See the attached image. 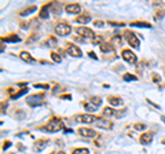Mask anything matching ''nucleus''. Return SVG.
I'll return each instance as SVG.
<instances>
[{
	"instance_id": "nucleus-1",
	"label": "nucleus",
	"mask_w": 165,
	"mask_h": 154,
	"mask_svg": "<svg viewBox=\"0 0 165 154\" xmlns=\"http://www.w3.org/2000/svg\"><path fill=\"white\" fill-rule=\"evenodd\" d=\"M63 128V123L61 120H58V118H54L51 120L47 125H44L43 128H41V131H47V132H58V131H61Z\"/></svg>"
},
{
	"instance_id": "nucleus-2",
	"label": "nucleus",
	"mask_w": 165,
	"mask_h": 154,
	"mask_svg": "<svg viewBox=\"0 0 165 154\" xmlns=\"http://www.w3.org/2000/svg\"><path fill=\"white\" fill-rule=\"evenodd\" d=\"M124 36H125V38H127V41H128L129 46H132L134 48H139V46H140V41H139V38L136 37L132 32L127 30L125 33H124Z\"/></svg>"
},
{
	"instance_id": "nucleus-3",
	"label": "nucleus",
	"mask_w": 165,
	"mask_h": 154,
	"mask_svg": "<svg viewBox=\"0 0 165 154\" xmlns=\"http://www.w3.org/2000/svg\"><path fill=\"white\" fill-rule=\"evenodd\" d=\"M70 32H72V28L68 24H58L55 26V33L59 34V36H68Z\"/></svg>"
},
{
	"instance_id": "nucleus-4",
	"label": "nucleus",
	"mask_w": 165,
	"mask_h": 154,
	"mask_svg": "<svg viewBox=\"0 0 165 154\" xmlns=\"http://www.w3.org/2000/svg\"><path fill=\"white\" fill-rule=\"evenodd\" d=\"M98 117H95L92 114H81V116H76V121L77 123H87V124H94L96 121Z\"/></svg>"
},
{
	"instance_id": "nucleus-5",
	"label": "nucleus",
	"mask_w": 165,
	"mask_h": 154,
	"mask_svg": "<svg viewBox=\"0 0 165 154\" xmlns=\"http://www.w3.org/2000/svg\"><path fill=\"white\" fill-rule=\"evenodd\" d=\"M96 127L102 128V129H112L113 123H110L109 120H105V118H96V121L94 123Z\"/></svg>"
},
{
	"instance_id": "nucleus-6",
	"label": "nucleus",
	"mask_w": 165,
	"mask_h": 154,
	"mask_svg": "<svg viewBox=\"0 0 165 154\" xmlns=\"http://www.w3.org/2000/svg\"><path fill=\"white\" fill-rule=\"evenodd\" d=\"M26 103L29 105V106H39V105H41L43 103V96H39V95H32V96H29V98L26 99Z\"/></svg>"
},
{
	"instance_id": "nucleus-7",
	"label": "nucleus",
	"mask_w": 165,
	"mask_h": 154,
	"mask_svg": "<svg viewBox=\"0 0 165 154\" xmlns=\"http://www.w3.org/2000/svg\"><path fill=\"white\" fill-rule=\"evenodd\" d=\"M123 58H124V61H127L128 63H136V55L132 51H129V50H124L123 51Z\"/></svg>"
},
{
	"instance_id": "nucleus-8",
	"label": "nucleus",
	"mask_w": 165,
	"mask_h": 154,
	"mask_svg": "<svg viewBox=\"0 0 165 154\" xmlns=\"http://www.w3.org/2000/svg\"><path fill=\"white\" fill-rule=\"evenodd\" d=\"M68 52H69V55H72V57H74V58H80V57L82 55L81 50H80V48H78L77 46H74V44H69Z\"/></svg>"
},
{
	"instance_id": "nucleus-9",
	"label": "nucleus",
	"mask_w": 165,
	"mask_h": 154,
	"mask_svg": "<svg viewBox=\"0 0 165 154\" xmlns=\"http://www.w3.org/2000/svg\"><path fill=\"white\" fill-rule=\"evenodd\" d=\"M77 33L80 34L81 37H92L94 38V32L91 30L90 28H85V26H80V28H77Z\"/></svg>"
},
{
	"instance_id": "nucleus-10",
	"label": "nucleus",
	"mask_w": 165,
	"mask_h": 154,
	"mask_svg": "<svg viewBox=\"0 0 165 154\" xmlns=\"http://www.w3.org/2000/svg\"><path fill=\"white\" fill-rule=\"evenodd\" d=\"M78 134H80L81 136H85V138H95L96 136V132H95L94 129H91V128H84V127H81L80 129H78Z\"/></svg>"
},
{
	"instance_id": "nucleus-11",
	"label": "nucleus",
	"mask_w": 165,
	"mask_h": 154,
	"mask_svg": "<svg viewBox=\"0 0 165 154\" xmlns=\"http://www.w3.org/2000/svg\"><path fill=\"white\" fill-rule=\"evenodd\" d=\"M66 12H69V14H78V12L81 11V7L80 4H77V3H73V4H68L65 7Z\"/></svg>"
},
{
	"instance_id": "nucleus-12",
	"label": "nucleus",
	"mask_w": 165,
	"mask_h": 154,
	"mask_svg": "<svg viewBox=\"0 0 165 154\" xmlns=\"http://www.w3.org/2000/svg\"><path fill=\"white\" fill-rule=\"evenodd\" d=\"M151 140H153V134H143L140 136V139H139V142L140 144H143V146H149V144L151 143Z\"/></svg>"
},
{
	"instance_id": "nucleus-13",
	"label": "nucleus",
	"mask_w": 165,
	"mask_h": 154,
	"mask_svg": "<svg viewBox=\"0 0 165 154\" xmlns=\"http://www.w3.org/2000/svg\"><path fill=\"white\" fill-rule=\"evenodd\" d=\"M21 59L25 61V62H29V63H33L34 62V58H32V55L29 52H26V51H22V52L20 54Z\"/></svg>"
},
{
	"instance_id": "nucleus-14",
	"label": "nucleus",
	"mask_w": 165,
	"mask_h": 154,
	"mask_svg": "<svg viewBox=\"0 0 165 154\" xmlns=\"http://www.w3.org/2000/svg\"><path fill=\"white\" fill-rule=\"evenodd\" d=\"M47 143H48V140H46V139H44V140H39V142L33 146V150H34V152H41V150L47 146Z\"/></svg>"
},
{
	"instance_id": "nucleus-15",
	"label": "nucleus",
	"mask_w": 165,
	"mask_h": 154,
	"mask_svg": "<svg viewBox=\"0 0 165 154\" xmlns=\"http://www.w3.org/2000/svg\"><path fill=\"white\" fill-rule=\"evenodd\" d=\"M100 51L102 52H112V51H114V47L109 43H102L100 44Z\"/></svg>"
},
{
	"instance_id": "nucleus-16",
	"label": "nucleus",
	"mask_w": 165,
	"mask_h": 154,
	"mask_svg": "<svg viewBox=\"0 0 165 154\" xmlns=\"http://www.w3.org/2000/svg\"><path fill=\"white\" fill-rule=\"evenodd\" d=\"M109 102H110V105H113V106H121L123 105V99L121 98H116V96H110Z\"/></svg>"
},
{
	"instance_id": "nucleus-17",
	"label": "nucleus",
	"mask_w": 165,
	"mask_h": 154,
	"mask_svg": "<svg viewBox=\"0 0 165 154\" xmlns=\"http://www.w3.org/2000/svg\"><path fill=\"white\" fill-rule=\"evenodd\" d=\"M3 41H6V43H18V41H21V38L18 37L17 34H12V36L4 37V38H3Z\"/></svg>"
},
{
	"instance_id": "nucleus-18",
	"label": "nucleus",
	"mask_w": 165,
	"mask_h": 154,
	"mask_svg": "<svg viewBox=\"0 0 165 154\" xmlns=\"http://www.w3.org/2000/svg\"><path fill=\"white\" fill-rule=\"evenodd\" d=\"M90 19H91L90 15H78L76 22H78V24H87V22H90Z\"/></svg>"
},
{
	"instance_id": "nucleus-19",
	"label": "nucleus",
	"mask_w": 165,
	"mask_h": 154,
	"mask_svg": "<svg viewBox=\"0 0 165 154\" xmlns=\"http://www.w3.org/2000/svg\"><path fill=\"white\" fill-rule=\"evenodd\" d=\"M25 94H28V88H24V89H21V91H18L17 94L11 95V99H18V98H21V96L25 95Z\"/></svg>"
},
{
	"instance_id": "nucleus-20",
	"label": "nucleus",
	"mask_w": 165,
	"mask_h": 154,
	"mask_svg": "<svg viewBox=\"0 0 165 154\" xmlns=\"http://www.w3.org/2000/svg\"><path fill=\"white\" fill-rule=\"evenodd\" d=\"M48 6H50V4L44 6V7H43V10H41V11H40V18L47 19V18L50 17V14H48V12H47V8H48Z\"/></svg>"
},
{
	"instance_id": "nucleus-21",
	"label": "nucleus",
	"mask_w": 165,
	"mask_h": 154,
	"mask_svg": "<svg viewBox=\"0 0 165 154\" xmlns=\"http://www.w3.org/2000/svg\"><path fill=\"white\" fill-rule=\"evenodd\" d=\"M131 26H139V28H151L150 24H146V22H132Z\"/></svg>"
},
{
	"instance_id": "nucleus-22",
	"label": "nucleus",
	"mask_w": 165,
	"mask_h": 154,
	"mask_svg": "<svg viewBox=\"0 0 165 154\" xmlns=\"http://www.w3.org/2000/svg\"><path fill=\"white\" fill-rule=\"evenodd\" d=\"M103 116H105V117H110V116H116V113H114V110L112 107H105Z\"/></svg>"
},
{
	"instance_id": "nucleus-23",
	"label": "nucleus",
	"mask_w": 165,
	"mask_h": 154,
	"mask_svg": "<svg viewBox=\"0 0 165 154\" xmlns=\"http://www.w3.org/2000/svg\"><path fill=\"white\" fill-rule=\"evenodd\" d=\"M91 103L95 105L96 107H99L100 103H102V99H100L99 96H94V98H91Z\"/></svg>"
},
{
	"instance_id": "nucleus-24",
	"label": "nucleus",
	"mask_w": 165,
	"mask_h": 154,
	"mask_svg": "<svg viewBox=\"0 0 165 154\" xmlns=\"http://www.w3.org/2000/svg\"><path fill=\"white\" fill-rule=\"evenodd\" d=\"M84 107H85V110H87V111H95V110L98 109L96 106L92 105L91 102H90V103H85V105H84Z\"/></svg>"
},
{
	"instance_id": "nucleus-25",
	"label": "nucleus",
	"mask_w": 165,
	"mask_h": 154,
	"mask_svg": "<svg viewBox=\"0 0 165 154\" xmlns=\"http://www.w3.org/2000/svg\"><path fill=\"white\" fill-rule=\"evenodd\" d=\"M88 153H90V150L84 147V149H76V150H73L72 154H88Z\"/></svg>"
},
{
	"instance_id": "nucleus-26",
	"label": "nucleus",
	"mask_w": 165,
	"mask_h": 154,
	"mask_svg": "<svg viewBox=\"0 0 165 154\" xmlns=\"http://www.w3.org/2000/svg\"><path fill=\"white\" fill-rule=\"evenodd\" d=\"M124 80H125V81H135V80H138V77H135L134 75L127 73V75H124Z\"/></svg>"
},
{
	"instance_id": "nucleus-27",
	"label": "nucleus",
	"mask_w": 165,
	"mask_h": 154,
	"mask_svg": "<svg viewBox=\"0 0 165 154\" xmlns=\"http://www.w3.org/2000/svg\"><path fill=\"white\" fill-rule=\"evenodd\" d=\"M51 58H52L54 62H56V63H61V62H62L61 57H59L58 54H55V52H52V54H51Z\"/></svg>"
},
{
	"instance_id": "nucleus-28",
	"label": "nucleus",
	"mask_w": 165,
	"mask_h": 154,
	"mask_svg": "<svg viewBox=\"0 0 165 154\" xmlns=\"http://www.w3.org/2000/svg\"><path fill=\"white\" fill-rule=\"evenodd\" d=\"M34 10H36V7H34V6H32V7H29L28 10H25V11H22V12H21V15H22V17H25V15L30 14V12H32V11H34Z\"/></svg>"
},
{
	"instance_id": "nucleus-29",
	"label": "nucleus",
	"mask_w": 165,
	"mask_h": 154,
	"mask_svg": "<svg viewBox=\"0 0 165 154\" xmlns=\"http://www.w3.org/2000/svg\"><path fill=\"white\" fill-rule=\"evenodd\" d=\"M56 44V40L54 37H51V38H48V40H47V43H46V46H50V47H54Z\"/></svg>"
},
{
	"instance_id": "nucleus-30",
	"label": "nucleus",
	"mask_w": 165,
	"mask_h": 154,
	"mask_svg": "<svg viewBox=\"0 0 165 154\" xmlns=\"http://www.w3.org/2000/svg\"><path fill=\"white\" fill-rule=\"evenodd\" d=\"M100 41H102V37H100V36H98V34H96V36H94V38H92V44H94V46L99 44Z\"/></svg>"
},
{
	"instance_id": "nucleus-31",
	"label": "nucleus",
	"mask_w": 165,
	"mask_h": 154,
	"mask_svg": "<svg viewBox=\"0 0 165 154\" xmlns=\"http://www.w3.org/2000/svg\"><path fill=\"white\" fill-rule=\"evenodd\" d=\"M34 87H36V88H44V89H48L50 88L48 84H34Z\"/></svg>"
},
{
	"instance_id": "nucleus-32",
	"label": "nucleus",
	"mask_w": 165,
	"mask_h": 154,
	"mask_svg": "<svg viewBox=\"0 0 165 154\" xmlns=\"http://www.w3.org/2000/svg\"><path fill=\"white\" fill-rule=\"evenodd\" d=\"M146 125L145 124H135V129H145Z\"/></svg>"
},
{
	"instance_id": "nucleus-33",
	"label": "nucleus",
	"mask_w": 165,
	"mask_h": 154,
	"mask_svg": "<svg viewBox=\"0 0 165 154\" xmlns=\"http://www.w3.org/2000/svg\"><path fill=\"white\" fill-rule=\"evenodd\" d=\"M94 25H95V26H98V28H102L103 26V22L102 21H95Z\"/></svg>"
},
{
	"instance_id": "nucleus-34",
	"label": "nucleus",
	"mask_w": 165,
	"mask_h": 154,
	"mask_svg": "<svg viewBox=\"0 0 165 154\" xmlns=\"http://www.w3.org/2000/svg\"><path fill=\"white\" fill-rule=\"evenodd\" d=\"M11 146V142H4V144H3V150H6V149H8V147Z\"/></svg>"
},
{
	"instance_id": "nucleus-35",
	"label": "nucleus",
	"mask_w": 165,
	"mask_h": 154,
	"mask_svg": "<svg viewBox=\"0 0 165 154\" xmlns=\"http://www.w3.org/2000/svg\"><path fill=\"white\" fill-rule=\"evenodd\" d=\"M37 37H39V36H37V34H34V36H32V37L29 38V40H28V43H32V41H33V40H36Z\"/></svg>"
},
{
	"instance_id": "nucleus-36",
	"label": "nucleus",
	"mask_w": 165,
	"mask_h": 154,
	"mask_svg": "<svg viewBox=\"0 0 165 154\" xmlns=\"http://www.w3.org/2000/svg\"><path fill=\"white\" fill-rule=\"evenodd\" d=\"M7 107V103H4V102H3L2 103V110H3V113H4V109Z\"/></svg>"
},
{
	"instance_id": "nucleus-37",
	"label": "nucleus",
	"mask_w": 165,
	"mask_h": 154,
	"mask_svg": "<svg viewBox=\"0 0 165 154\" xmlns=\"http://www.w3.org/2000/svg\"><path fill=\"white\" fill-rule=\"evenodd\" d=\"M88 55H90L91 58H94V59H96V55H95L94 52H88Z\"/></svg>"
},
{
	"instance_id": "nucleus-38",
	"label": "nucleus",
	"mask_w": 165,
	"mask_h": 154,
	"mask_svg": "<svg viewBox=\"0 0 165 154\" xmlns=\"http://www.w3.org/2000/svg\"><path fill=\"white\" fill-rule=\"evenodd\" d=\"M153 77H154V81H158V75H153Z\"/></svg>"
},
{
	"instance_id": "nucleus-39",
	"label": "nucleus",
	"mask_w": 165,
	"mask_h": 154,
	"mask_svg": "<svg viewBox=\"0 0 165 154\" xmlns=\"http://www.w3.org/2000/svg\"><path fill=\"white\" fill-rule=\"evenodd\" d=\"M161 120H163V121H164V123H165V117H164V116H163V117H161Z\"/></svg>"
},
{
	"instance_id": "nucleus-40",
	"label": "nucleus",
	"mask_w": 165,
	"mask_h": 154,
	"mask_svg": "<svg viewBox=\"0 0 165 154\" xmlns=\"http://www.w3.org/2000/svg\"><path fill=\"white\" fill-rule=\"evenodd\" d=\"M58 154H65V153H62V152H61V153H58Z\"/></svg>"
},
{
	"instance_id": "nucleus-41",
	"label": "nucleus",
	"mask_w": 165,
	"mask_h": 154,
	"mask_svg": "<svg viewBox=\"0 0 165 154\" xmlns=\"http://www.w3.org/2000/svg\"><path fill=\"white\" fill-rule=\"evenodd\" d=\"M163 143H164V144H165V140H163Z\"/></svg>"
}]
</instances>
